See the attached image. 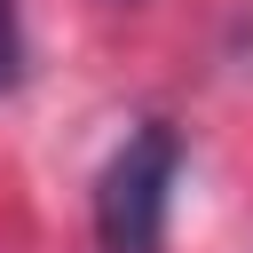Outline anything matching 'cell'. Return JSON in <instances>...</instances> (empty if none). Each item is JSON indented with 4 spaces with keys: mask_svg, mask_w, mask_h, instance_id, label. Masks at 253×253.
I'll return each instance as SVG.
<instances>
[{
    "mask_svg": "<svg viewBox=\"0 0 253 253\" xmlns=\"http://www.w3.org/2000/svg\"><path fill=\"white\" fill-rule=\"evenodd\" d=\"M182 182V134L174 126H134L111 166L95 174V245L103 253H166V206Z\"/></svg>",
    "mask_w": 253,
    "mask_h": 253,
    "instance_id": "obj_1",
    "label": "cell"
},
{
    "mask_svg": "<svg viewBox=\"0 0 253 253\" xmlns=\"http://www.w3.org/2000/svg\"><path fill=\"white\" fill-rule=\"evenodd\" d=\"M8 87H24V16H16V0H0V95Z\"/></svg>",
    "mask_w": 253,
    "mask_h": 253,
    "instance_id": "obj_2",
    "label": "cell"
}]
</instances>
